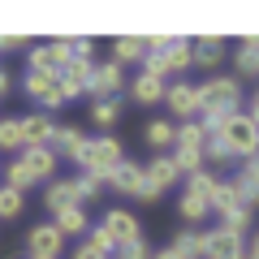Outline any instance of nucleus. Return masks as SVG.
<instances>
[{"label": "nucleus", "instance_id": "obj_1", "mask_svg": "<svg viewBox=\"0 0 259 259\" xmlns=\"http://www.w3.org/2000/svg\"><path fill=\"white\" fill-rule=\"evenodd\" d=\"M199 104H203V112H199L203 130L216 134L225 117L242 112V82H238V78H225V74L203 78V82H199Z\"/></svg>", "mask_w": 259, "mask_h": 259}, {"label": "nucleus", "instance_id": "obj_2", "mask_svg": "<svg viewBox=\"0 0 259 259\" xmlns=\"http://www.w3.org/2000/svg\"><path fill=\"white\" fill-rule=\"evenodd\" d=\"M125 160V151H121V143L112 139V134H95V139H87V147H82V156L74 160L78 164V173H91V177H100V182H108V173Z\"/></svg>", "mask_w": 259, "mask_h": 259}, {"label": "nucleus", "instance_id": "obj_3", "mask_svg": "<svg viewBox=\"0 0 259 259\" xmlns=\"http://www.w3.org/2000/svg\"><path fill=\"white\" fill-rule=\"evenodd\" d=\"M216 139L229 147L233 160H250V156L259 151V130H255V121H250L246 112H233V117H225L221 130H216Z\"/></svg>", "mask_w": 259, "mask_h": 259}, {"label": "nucleus", "instance_id": "obj_4", "mask_svg": "<svg viewBox=\"0 0 259 259\" xmlns=\"http://www.w3.org/2000/svg\"><path fill=\"white\" fill-rule=\"evenodd\" d=\"M182 182V173H177L173 156H151L147 164H143V203H156L164 190H173V186Z\"/></svg>", "mask_w": 259, "mask_h": 259}, {"label": "nucleus", "instance_id": "obj_5", "mask_svg": "<svg viewBox=\"0 0 259 259\" xmlns=\"http://www.w3.org/2000/svg\"><path fill=\"white\" fill-rule=\"evenodd\" d=\"M125 87V74H121L117 61H91V78H87V95L95 104L100 100H117V91Z\"/></svg>", "mask_w": 259, "mask_h": 259}, {"label": "nucleus", "instance_id": "obj_6", "mask_svg": "<svg viewBox=\"0 0 259 259\" xmlns=\"http://www.w3.org/2000/svg\"><path fill=\"white\" fill-rule=\"evenodd\" d=\"M203 259H246V238L225 225L203 229Z\"/></svg>", "mask_w": 259, "mask_h": 259}, {"label": "nucleus", "instance_id": "obj_7", "mask_svg": "<svg viewBox=\"0 0 259 259\" xmlns=\"http://www.w3.org/2000/svg\"><path fill=\"white\" fill-rule=\"evenodd\" d=\"M164 104H168V112H173V121H199V112H203V104H199V87H194V82H168Z\"/></svg>", "mask_w": 259, "mask_h": 259}, {"label": "nucleus", "instance_id": "obj_8", "mask_svg": "<svg viewBox=\"0 0 259 259\" xmlns=\"http://www.w3.org/2000/svg\"><path fill=\"white\" fill-rule=\"evenodd\" d=\"M61 246H65V238L52 221H39L35 229H26V259H56Z\"/></svg>", "mask_w": 259, "mask_h": 259}, {"label": "nucleus", "instance_id": "obj_9", "mask_svg": "<svg viewBox=\"0 0 259 259\" xmlns=\"http://www.w3.org/2000/svg\"><path fill=\"white\" fill-rule=\"evenodd\" d=\"M22 91L30 95L35 104H44V112L61 108V87H56V74H44V69H26V78H22Z\"/></svg>", "mask_w": 259, "mask_h": 259}, {"label": "nucleus", "instance_id": "obj_10", "mask_svg": "<svg viewBox=\"0 0 259 259\" xmlns=\"http://www.w3.org/2000/svg\"><path fill=\"white\" fill-rule=\"evenodd\" d=\"M18 164H22V173H26L35 186H44V182H52V173H56L61 160H56L48 147H26V151H18Z\"/></svg>", "mask_w": 259, "mask_h": 259}, {"label": "nucleus", "instance_id": "obj_11", "mask_svg": "<svg viewBox=\"0 0 259 259\" xmlns=\"http://www.w3.org/2000/svg\"><path fill=\"white\" fill-rule=\"evenodd\" d=\"M104 186H112L117 194L139 199V203H143V164H139V160H121V164L108 173V182H104Z\"/></svg>", "mask_w": 259, "mask_h": 259}, {"label": "nucleus", "instance_id": "obj_12", "mask_svg": "<svg viewBox=\"0 0 259 259\" xmlns=\"http://www.w3.org/2000/svg\"><path fill=\"white\" fill-rule=\"evenodd\" d=\"M100 225L112 233V242H117V246H125V242L143 238L139 216H134V212H125V207H112V212H104V221H100Z\"/></svg>", "mask_w": 259, "mask_h": 259}, {"label": "nucleus", "instance_id": "obj_13", "mask_svg": "<svg viewBox=\"0 0 259 259\" xmlns=\"http://www.w3.org/2000/svg\"><path fill=\"white\" fill-rule=\"evenodd\" d=\"M87 147V134L78 125H56L52 130V143H48V151H52L56 160H78Z\"/></svg>", "mask_w": 259, "mask_h": 259}, {"label": "nucleus", "instance_id": "obj_14", "mask_svg": "<svg viewBox=\"0 0 259 259\" xmlns=\"http://www.w3.org/2000/svg\"><path fill=\"white\" fill-rule=\"evenodd\" d=\"M221 61H225V39L221 35L190 39V65H199V69H216Z\"/></svg>", "mask_w": 259, "mask_h": 259}, {"label": "nucleus", "instance_id": "obj_15", "mask_svg": "<svg viewBox=\"0 0 259 259\" xmlns=\"http://www.w3.org/2000/svg\"><path fill=\"white\" fill-rule=\"evenodd\" d=\"M52 130H56V121L48 117V112L22 117V151L26 147H48V143H52Z\"/></svg>", "mask_w": 259, "mask_h": 259}, {"label": "nucleus", "instance_id": "obj_16", "mask_svg": "<svg viewBox=\"0 0 259 259\" xmlns=\"http://www.w3.org/2000/svg\"><path fill=\"white\" fill-rule=\"evenodd\" d=\"M87 78H91V61H74L69 69H61V74H56L61 100H78V95H87Z\"/></svg>", "mask_w": 259, "mask_h": 259}, {"label": "nucleus", "instance_id": "obj_17", "mask_svg": "<svg viewBox=\"0 0 259 259\" xmlns=\"http://www.w3.org/2000/svg\"><path fill=\"white\" fill-rule=\"evenodd\" d=\"M164 91H168L164 78L143 74V69H139V78L130 82V100H139V104H164Z\"/></svg>", "mask_w": 259, "mask_h": 259}, {"label": "nucleus", "instance_id": "obj_18", "mask_svg": "<svg viewBox=\"0 0 259 259\" xmlns=\"http://www.w3.org/2000/svg\"><path fill=\"white\" fill-rule=\"evenodd\" d=\"M44 207L48 212H65V207H78V190H74V177H65V182H48L44 190Z\"/></svg>", "mask_w": 259, "mask_h": 259}, {"label": "nucleus", "instance_id": "obj_19", "mask_svg": "<svg viewBox=\"0 0 259 259\" xmlns=\"http://www.w3.org/2000/svg\"><path fill=\"white\" fill-rule=\"evenodd\" d=\"M173 134H177V121H168V117H156L143 125V139H147V147H156V156L173 151Z\"/></svg>", "mask_w": 259, "mask_h": 259}, {"label": "nucleus", "instance_id": "obj_20", "mask_svg": "<svg viewBox=\"0 0 259 259\" xmlns=\"http://www.w3.org/2000/svg\"><path fill=\"white\" fill-rule=\"evenodd\" d=\"M143 56H147V39L143 35H121L112 44V61L117 65H143Z\"/></svg>", "mask_w": 259, "mask_h": 259}, {"label": "nucleus", "instance_id": "obj_21", "mask_svg": "<svg viewBox=\"0 0 259 259\" xmlns=\"http://www.w3.org/2000/svg\"><path fill=\"white\" fill-rule=\"evenodd\" d=\"M229 186H233V194H238V203H242V207H250V212H255V207H259V177L250 173L246 164L238 168V177H233Z\"/></svg>", "mask_w": 259, "mask_h": 259}, {"label": "nucleus", "instance_id": "obj_22", "mask_svg": "<svg viewBox=\"0 0 259 259\" xmlns=\"http://www.w3.org/2000/svg\"><path fill=\"white\" fill-rule=\"evenodd\" d=\"M233 65H238V74H242V78H255V74H259V35H242Z\"/></svg>", "mask_w": 259, "mask_h": 259}, {"label": "nucleus", "instance_id": "obj_23", "mask_svg": "<svg viewBox=\"0 0 259 259\" xmlns=\"http://www.w3.org/2000/svg\"><path fill=\"white\" fill-rule=\"evenodd\" d=\"M52 225L61 229V238H78V233L91 229V221H87L82 203H78V207H65V212H56V216H52Z\"/></svg>", "mask_w": 259, "mask_h": 259}, {"label": "nucleus", "instance_id": "obj_24", "mask_svg": "<svg viewBox=\"0 0 259 259\" xmlns=\"http://www.w3.org/2000/svg\"><path fill=\"white\" fill-rule=\"evenodd\" d=\"M216 186H221V177H216L212 168H199V173H190V177H186V194L203 199L207 207H212V194H216Z\"/></svg>", "mask_w": 259, "mask_h": 259}, {"label": "nucleus", "instance_id": "obj_25", "mask_svg": "<svg viewBox=\"0 0 259 259\" xmlns=\"http://www.w3.org/2000/svg\"><path fill=\"white\" fill-rule=\"evenodd\" d=\"M203 143H207V130H203V121H177L173 147H190V151H203Z\"/></svg>", "mask_w": 259, "mask_h": 259}, {"label": "nucleus", "instance_id": "obj_26", "mask_svg": "<svg viewBox=\"0 0 259 259\" xmlns=\"http://www.w3.org/2000/svg\"><path fill=\"white\" fill-rule=\"evenodd\" d=\"M177 216H182L190 229H199V225L212 216V207H207L203 199H194V194H186V190H182V199H177Z\"/></svg>", "mask_w": 259, "mask_h": 259}, {"label": "nucleus", "instance_id": "obj_27", "mask_svg": "<svg viewBox=\"0 0 259 259\" xmlns=\"http://www.w3.org/2000/svg\"><path fill=\"white\" fill-rule=\"evenodd\" d=\"M173 250L182 259H203V229H182L173 238Z\"/></svg>", "mask_w": 259, "mask_h": 259}, {"label": "nucleus", "instance_id": "obj_28", "mask_svg": "<svg viewBox=\"0 0 259 259\" xmlns=\"http://www.w3.org/2000/svg\"><path fill=\"white\" fill-rule=\"evenodd\" d=\"M117 121H121V100H100V104H91V125L112 130Z\"/></svg>", "mask_w": 259, "mask_h": 259}, {"label": "nucleus", "instance_id": "obj_29", "mask_svg": "<svg viewBox=\"0 0 259 259\" xmlns=\"http://www.w3.org/2000/svg\"><path fill=\"white\" fill-rule=\"evenodd\" d=\"M0 151H22V117H0Z\"/></svg>", "mask_w": 259, "mask_h": 259}, {"label": "nucleus", "instance_id": "obj_30", "mask_svg": "<svg viewBox=\"0 0 259 259\" xmlns=\"http://www.w3.org/2000/svg\"><path fill=\"white\" fill-rule=\"evenodd\" d=\"M173 164H177V173H199L203 168V151H190V147H173Z\"/></svg>", "mask_w": 259, "mask_h": 259}, {"label": "nucleus", "instance_id": "obj_31", "mask_svg": "<svg viewBox=\"0 0 259 259\" xmlns=\"http://www.w3.org/2000/svg\"><path fill=\"white\" fill-rule=\"evenodd\" d=\"M22 190H13V186H0V221H13V216L22 212Z\"/></svg>", "mask_w": 259, "mask_h": 259}, {"label": "nucleus", "instance_id": "obj_32", "mask_svg": "<svg viewBox=\"0 0 259 259\" xmlns=\"http://www.w3.org/2000/svg\"><path fill=\"white\" fill-rule=\"evenodd\" d=\"M74 190H78V203H87V199H100V194H104V182L91 177V173H78L74 177Z\"/></svg>", "mask_w": 259, "mask_h": 259}, {"label": "nucleus", "instance_id": "obj_33", "mask_svg": "<svg viewBox=\"0 0 259 259\" xmlns=\"http://www.w3.org/2000/svg\"><path fill=\"white\" fill-rule=\"evenodd\" d=\"M87 242H91V246L95 250H100V255H117V242H112V233L108 229H104V225H91V229H87Z\"/></svg>", "mask_w": 259, "mask_h": 259}, {"label": "nucleus", "instance_id": "obj_34", "mask_svg": "<svg viewBox=\"0 0 259 259\" xmlns=\"http://www.w3.org/2000/svg\"><path fill=\"white\" fill-rule=\"evenodd\" d=\"M250 216H255V212L238 203L233 212H225V216H221V225H225V229H233V233H242V238H246V229H250Z\"/></svg>", "mask_w": 259, "mask_h": 259}, {"label": "nucleus", "instance_id": "obj_35", "mask_svg": "<svg viewBox=\"0 0 259 259\" xmlns=\"http://www.w3.org/2000/svg\"><path fill=\"white\" fill-rule=\"evenodd\" d=\"M233 207H238V194H233L229 182H221V186H216V194H212V212L225 216V212H233Z\"/></svg>", "mask_w": 259, "mask_h": 259}, {"label": "nucleus", "instance_id": "obj_36", "mask_svg": "<svg viewBox=\"0 0 259 259\" xmlns=\"http://www.w3.org/2000/svg\"><path fill=\"white\" fill-rule=\"evenodd\" d=\"M112 259H151V246H147V238H134V242H125V246H117Z\"/></svg>", "mask_w": 259, "mask_h": 259}, {"label": "nucleus", "instance_id": "obj_37", "mask_svg": "<svg viewBox=\"0 0 259 259\" xmlns=\"http://www.w3.org/2000/svg\"><path fill=\"white\" fill-rule=\"evenodd\" d=\"M69 259H108V255H100V250H95L91 242H78V246L69 250Z\"/></svg>", "mask_w": 259, "mask_h": 259}, {"label": "nucleus", "instance_id": "obj_38", "mask_svg": "<svg viewBox=\"0 0 259 259\" xmlns=\"http://www.w3.org/2000/svg\"><path fill=\"white\" fill-rule=\"evenodd\" d=\"M0 44H5V52H18V48H26V52H30V39L26 35H0Z\"/></svg>", "mask_w": 259, "mask_h": 259}, {"label": "nucleus", "instance_id": "obj_39", "mask_svg": "<svg viewBox=\"0 0 259 259\" xmlns=\"http://www.w3.org/2000/svg\"><path fill=\"white\" fill-rule=\"evenodd\" d=\"M246 117H250V121H255V130H259V91H255V95H250V108H246Z\"/></svg>", "mask_w": 259, "mask_h": 259}, {"label": "nucleus", "instance_id": "obj_40", "mask_svg": "<svg viewBox=\"0 0 259 259\" xmlns=\"http://www.w3.org/2000/svg\"><path fill=\"white\" fill-rule=\"evenodd\" d=\"M9 91H13V78L5 74V69H0V100H5V95H9Z\"/></svg>", "mask_w": 259, "mask_h": 259}, {"label": "nucleus", "instance_id": "obj_41", "mask_svg": "<svg viewBox=\"0 0 259 259\" xmlns=\"http://www.w3.org/2000/svg\"><path fill=\"white\" fill-rule=\"evenodd\" d=\"M151 259H182V255H177L173 246H164V250H151Z\"/></svg>", "mask_w": 259, "mask_h": 259}, {"label": "nucleus", "instance_id": "obj_42", "mask_svg": "<svg viewBox=\"0 0 259 259\" xmlns=\"http://www.w3.org/2000/svg\"><path fill=\"white\" fill-rule=\"evenodd\" d=\"M246 259H259V233L250 238V246H246Z\"/></svg>", "mask_w": 259, "mask_h": 259}, {"label": "nucleus", "instance_id": "obj_43", "mask_svg": "<svg viewBox=\"0 0 259 259\" xmlns=\"http://www.w3.org/2000/svg\"><path fill=\"white\" fill-rule=\"evenodd\" d=\"M246 168H250V173H255V177H259V151H255V156H250V160H246Z\"/></svg>", "mask_w": 259, "mask_h": 259}]
</instances>
